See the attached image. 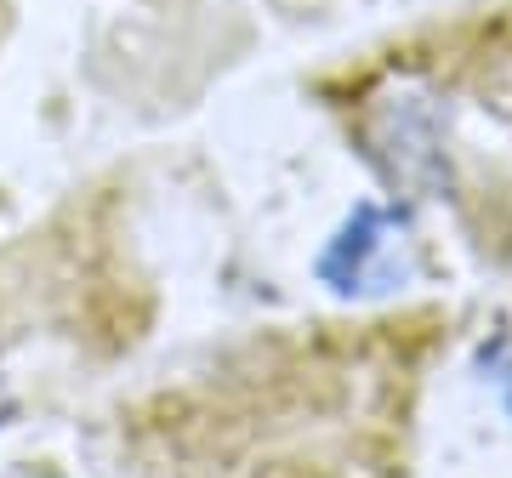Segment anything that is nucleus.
I'll use <instances>...</instances> for the list:
<instances>
[{
	"label": "nucleus",
	"mask_w": 512,
	"mask_h": 478,
	"mask_svg": "<svg viewBox=\"0 0 512 478\" xmlns=\"http://www.w3.org/2000/svg\"><path fill=\"white\" fill-rule=\"evenodd\" d=\"M376 160H382L387 183L410 188V194H439L450 183V160H444V143H439V126L433 114L421 109L416 97H399L376 114Z\"/></svg>",
	"instance_id": "1"
}]
</instances>
